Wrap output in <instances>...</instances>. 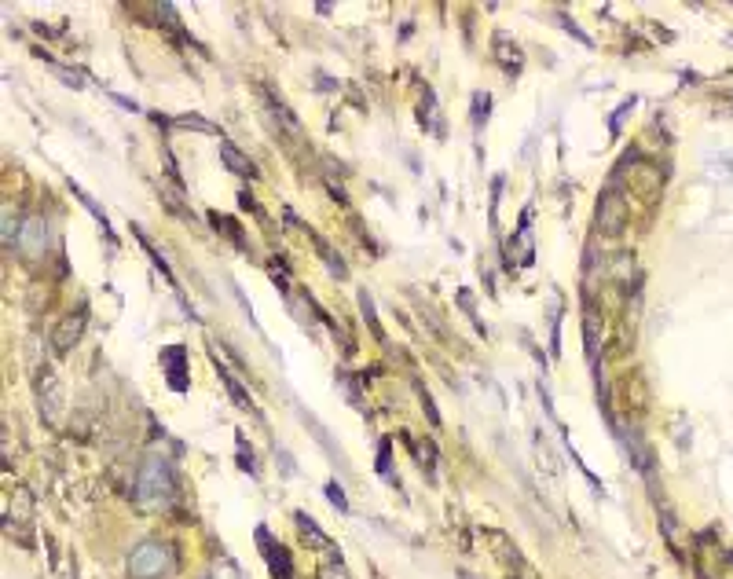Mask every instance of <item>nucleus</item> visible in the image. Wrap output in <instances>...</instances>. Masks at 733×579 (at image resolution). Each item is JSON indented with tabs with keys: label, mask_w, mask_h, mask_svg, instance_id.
Returning <instances> with one entry per match:
<instances>
[{
	"label": "nucleus",
	"mask_w": 733,
	"mask_h": 579,
	"mask_svg": "<svg viewBox=\"0 0 733 579\" xmlns=\"http://www.w3.org/2000/svg\"><path fill=\"white\" fill-rule=\"evenodd\" d=\"M177 491V480H172V466L165 455H147L140 473H136V499L143 506H165Z\"/></svg>",
	"instance_id": "1"
},
{
	"label": "nucleus",
	"mask_w": 733,
	"mask_h": 579,
	"mask_svg": "<svg viewBox=\"0 0 733 579\" xmlns=\"http://www.w3.org/2000/svg\"><path fill=\"white\" fill-rule=\"evenodd\" d=\"M172 546L169 543H158V539H147L136 546V553L128 557V575L133 579H165L172 572Z\"/></svg>",
	"instance_id": "2"
},
{
	"label": "nucleus",
	"mask_w": 733,
	"mask_h": 579,
	"mask_svg": "<svg viewBox=\"0 0 733 579\" xmlns=\"http://www.w3.org/2000/svg\"><path fill=\"white\" fill-rule=\"evenodd\" d=\"M623 224H627V202L616 191H605L598 202V227L605 235H616V231H623Z\"/></svg>",
	"instance_id": "3"
},
{
	"label": "nucleus",
	"mask_w": 733,
	"mask_h": 579,
	"mask_svg": "<svg viewBox=\"0 0 733 579\" xmlns=\"http://www.w3.org/2000/svg\"><path fill=\"white\" fill-rule=\"evenodd\" d=\"M162 367H165V378L177 393H187V345H165L162 349Z\"/></svg>",
	"instance_id": "4"
},
{
	"label": "nucleus",
	"mask_w": 733,
	"mask_h": 579,
	"mask_svg": "<svg viewBox=\"0 0 733 579\" xmlns=\"http://www.w3.org/2000/svg\"><path fill=\"white\" fill-rule=\"evenodd\" d=\"M257 543H261V553H264V561H268V568H272L275 579H293V561H290V553L279 546V543H272L268 528H257Z\"/></svg>",
	"instance_id": "5"
},
{
	"label": "nucleus",
	"mask_w": 733,
	"mask_h": 579,
	"mask_svg": "<svg viewBox=\"0 0 733 579\" xmlns=\"http://www.w3.org/2000/svg\"><path fill=\"white\" fill-rule=\"evenodd\" d=\"M84 319H89V312H84V308H77L74 315L62 319V327L55 330V352H70V349L77 345V337H81V330H84Z\"/></svg>",
	"instance_id": "6"
},
{
	"label": "nucleus",
	"mask_w": 733,
	"mask_h": 579,
	"mask_svg": "<svg viewBox=\"0 0 733 579\" xmlns=\"http://www.w3.org/2000/svg\"><path fill=\"white\" fill-rule=\"evenodd\" d=\"M220 154H224V162H228V169L231 173H239V176H257V169H253V162L235 147L231 140H220Z\"/></svg>",
	"instance_id": "7"
},
{
	"label": "nucleus",
	"mask_w": 733,
	"mask_h": 579,
	"mask_svg": "<svg viewBox=\"0 0 733 579\" xmlns=\"http://www.w3.org/2000/svg\"><path fill=\"white\" fill-rule=\"evenodd\" d=\"M209 220H213V227H217V231H224V235H228V239H231L235 246H239V249H250V246H246V235H242V227L235 224L231 217H220V213H209Z\"/></svg>",
	"instance_id": "8"
},
{
	"label": "nucleus",
	"mask_w": 733,
	"mask_h": 579,
	"mask_svg": "<svg viewBox=\"0 0 733 579\" xmlns=\"http://www.w3.org/2000/svg\"><path fill=\"white\" fill-rule=\"evenodd\" d=\"M217 374H220V381H224V389H228V396H231L235 403H239V407H250V393H246L242 385H239V381L231 378V371L224 367V363H217Z\"/></svg>",
	"instance_id": "9"
},
{
	"label": "nucleus",
	"mask_w": 733,
	"mask_h": 579,
	"mask_svg": "<svg viewBox=\"0 0 733 579\" xmlns=\"http://www.w3.org/2000/svg\"><path fill=\"white\" fill-rule=\"evenodd\" d=\"M583 337H587V356L594 359V352H598V312L591 305L583 312Z\"/></svg>",
	"instance_id": "10"
},
{
	"label": "nucleus",
	"mask_w": 733,
	"mask_h": 579,
	"mask_svg": "<svg viewBox=\"0 0 733 579\" xmlns=\"http://www.w3.org/2000/svg\"><path fill=\"white\" fill-rule=\"evenodd\" d=\"M359 308H363V319H366V323H371L374 337H378V341H385V330H381L378 315H374V301H371V293H359Z\"/></svg>",
	"instance_id": "11"
},
{
	"label": "nucleus",
	"mask_w": 733,
	"mask_h": 579,
	"mask_svg": "<svg viewBox=\"0 0 733 579\" xmlns=\"http://www.w3.org/2000/svg\"><path fill=\"white\" fill-rule=\"evenodd\" d=\"M488 106H491V96H488V92L473 96V125H477V128H481V121H488Z\"/></svg>",
	"instance_id": "12"
},
{
	"label": "nucleus",
	"mask_w": 733,
	"mask_h": 579,
	"mask_svg": "<svg viewBox=\"0 0 733 579\" xmlns=\"http://www.w3.org/2000/svg\"><path fill=\"white\" fill-rule=\"evenodd\" d=\"M293 517H297V524H301V528H305V532L312 535V539H315L319 546H330V539H327V535H323V532L315 528V521L308 517V513H293Z\"/></svg>",
	"instance_id": "13"
},
{
	"label": "nucleus",
	"mask_w": 733,
	"mask_h": 579,
	"mask_svg": "<svg viewBox=\"0 0 733 579\" xmlns=\"http://www.w3.org/2000/svg\"><path fill=\"white\" fill-rule=\"evenodd\" d=\"M239 466L250 469V473H257V462H253V451H246V437L239 433Z\"/></svg>",
	"instance_id": "14"
},
{
	"label": "nucleus",
	"mask_w": 733,
	"mask_h": 579,
	"mask_svg": "<svg viewBox=\"0 0 733 579\" xmlns=\"http://www.w3.org/2000/svg\"><path fill=\"white\" fill-rule=\"evenodd\" d=\"M327 499L341 510V513H349V502H345V491H341V484H327Z\"/></svg>",
	"instance_id": "15"
},
{
	"label": "nucleus",
	"mask_w": 733,
	"mask_h": 579,
	"mask_svg": "<svg viewBox=\"0 0 733 579\" xmlns=\"http://www.w3.org/2000/svg\"><path fill=\"white\" fill-rule=\"evenodd\" d=\"M378 469L389 473V440H381V451H378Z\"/></svg>",
	"instance_id": "16"
},
{
	"label": "nucleus",
	"mask_w": 733,
	"mask_h": 579,
	"mask_svg": "<svg viewBox=\"0 0 733 579\" xmlns=\"http://www.w3.org/2000/svg\"><path fill=\"white\" fill-rule=\"evenodd\" d=\"M217 579H220V575H217Z\"/></svg>",
	"instance_id": "17"
}]
</instances>
